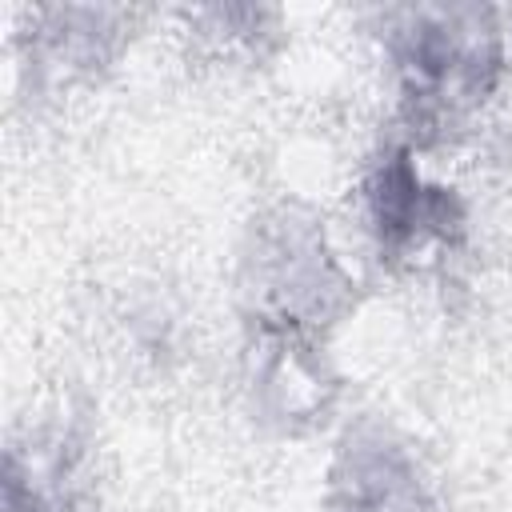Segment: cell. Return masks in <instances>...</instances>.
<instances>
[{"label":"cell","mask_w":512,"mask_h":512,"mask_svg":"<svg viewBox=\"0 0 512 512\" xmlns=\"http://www.w3.org/2000/svg\"><path fill=\"white\" fill-rule=\"evenodd\" d=\"M116 8H36L28 32V68L36 80L72 84L104 68L120 48Z\"/></svg>","instance_id":"cell-6"},{"label":"cell","mask_w":512,"mask_h":512,"mask_svg":"<svg viewBox=\"0 0 512 512\" xmlns=\"http://www.w3.org/2000/svg\"><path fill=\"white\" fill-rule=\"evenodd\" d=\"M328 512H444L412 448L384 428L352 432L328 472Z\"/></svg>","instance_id":"cell-5"},{"label":"cell","mask_w":512,"mask_h":512,"mask_svg":"<svg viewBox=\"0 0 512 512\" xmlns=\"http://www.w3.org/2000/svg\"><path fill=\"white\" fill-rule=\"evenodd\" d=\"M352 288V272L336 260L312 212L288 204L252 224L240 292L256 332L316 336L352 308Z\"/></svg>","instance_id":"cell-2"},{"label":"cell","mask_w":512,"mask_h":512,"mask_svg":"<svg viewBox=\"0 0 512 512\" xmlns=\"http://www.w3.org/2000/svg\"><path fill=\"white\" fill-rule=\"evenodd\" d=\"M368 232L380 256L396 268L440 264L464 236L468 212L456 188L424 172L420 156L400 144L388 148L364 176L360 188Z\"/></svg>","instance_id":"cell-3"},{"label":"cell","mask_w":512,"mask_h":512,"mask_svg":"<svg viewBox=\"0 0 512 512\" xmlns=\"http://www.w3.org/2000/svg\"><path fill=\"white\" fill-rule=\"evenodd\" d=\"M88 440L76 416L28 420L4 448V512H80Z\"/></svg>","instance_id":"cell-4"},{"label":"cell","mask_w":512,"mask_h":512,"mask_svg":"<svg viewBox=\"0 0 512 512\" xmlns=\"http://www.w3.org/2000/svg\"><path fill=\"white\" fill-rule=\"evenodd\" d=\"M332 376L312 344V336L256 332V400L268 416L292 424H312L332 404Z\"/></svg>","instance_id":"cell-7"},{"label":"cell","mask_w":512,"mask_h":512,"mask_svg":"<svg viewBox=\"0 0 512 512\" xmlns=\"http://www.w3.org/2000/svg\"><path fill=\"white\" fill-rule=\"evenodd\" d=\"M384 52L400 96L424 124L480 108L504 72V32L492 8L416 4L384 12Z\"/></svg>","instance_id":"cell-1"}]
</instances>
